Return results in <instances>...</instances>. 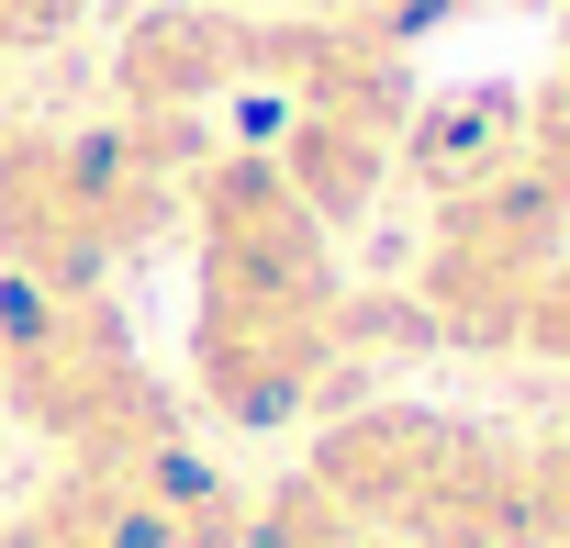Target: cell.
I'll use <instances>...</instances> for the list:
<instances>
[{
    "label": "cell",
    "mask_w": 570,
    "mask_h": 548,
    "mask_svg": "<svg viewBox=\"0 0 570 548\" xmlns=\"http://www.w3.org/2000/svg\"><path fill=\"white\" fill-rule=\"evenodd\" d=\"M190 392L235 437H279L347 392L370 314L336 268V224L268 146H202L190 168Z\"/></svg>",
    "instance_id": "obj_1"
},
{
    "label": "cell",
    "mask_w": 570,
    "mask_h": 548,
    "mask_svg": "<svg viewBox=\"0 0 570 548\" xmlns=\"http://www.w3.org/2000/svg\"><path fill=\"white\" fill-rule=\"evenodd\" d=\"M202 146H213V124H146V112L46 124V112H23L0 135V281L112 292L157 235H179Z\"/></svg>",
    "instance_id": "obj_2"
},
{
    "label": "cell",
    "mask_w": 570,
    "mask_h": 548,
    "mask_svg": "<svg viewBox=\"0 0 570 548\" xmlns=\"http://www.w3.org/2000/svg\"><path fill=\"white\" fill-rule=\"evenodd\" d=\"M279 101V179H292L336 235L381 213L392 168H403V124H414V46L392 23H370L358 0H325V12H257V79Z\"/></svg>",
    "instance_id": "obj_3"
},
{
    "label": "cell",
    "mask_w": 570,
    "mask_h": 548,
    "mask_svg": "<svg viewBox=\"0 0 570 548\" xmlns=\"http://www.w3.org/2000/svg\"><path fill=\"white\" fill-rule=\"evenodd\" d=\"M303 481L392 548H525V437L448 403H347L314 437Z\"/></svg>",
    "instance_id": "obj_4"
},
{
    "label": "cell",
    "mask_w": 570,
    "mask_h": 548,
    "mask_svg": "<svg viewBox=\"0 0 570 548\" xmlns=\"http://www.w3.org/2000/svg\"><path fill=\"white\" fill-rule=\"evenodd\" d=\"M0 414H23L57 459H146L179 448V392L135 348L124 292H35L0 281Z\"/></svg>",
    "instance_id": "obj_5"
},
{
    "label": "cell",
    "mask_w": 570,
    "mask_h": 548,
    "mask_svg": "<svg viewBox=\"0 0 570 548\" xmlns=\"http://www.w3.org/2000/svg\"><path fill=\"white\" fill-rule=\"evenodd\" d=\"M559 257H570V213L537 190L525 157L470 179V190H436L425 257H414V325L448 348H514V314Z\"/></svg>",
    "instance_id": "obj_6"
},
{
    "label": "cell",
    "mask_w": 570,
    "mask_h": 548,
    "mask_svg": "<svg viewBox=\"0 0 570 548\" xmlns=\"http://www.w3.org/2000/svg\"><path fill=\"white\" fill-rule=\"evenodd\" d=\"M0 548H246V492L179 437L146 459H57L0 515Z\"/></svg>",
    "instance_id": "obj_7"
},
{
    "label": "cell",
    "mask_w": 570,
    "mask_h": 548,
    "mask_svg": "<svg viewBox=\"0 0 570 548\" xmlns=\"http://www.w3.org/2000/svg\"><path fill=\"white\" fill-rule=\"evenodd\" d=\"M257 79V12L246 0H157L112 35V112L146 124H213V101H235Z\"/></svg>",
    "instance_id": "obj_8"
},
{
    "label": "cell",
    "mask_w": 570,
    "mask_h": 548,
    "mask_svg": "<svg viewBox=\"0 0 570 548\" xmlns=\"http://www.w3.org/2000/svg\"><path fill=\"white\" fill-rule=\"evenodd\" d=\"M246 548H392V537H370V526H347L303 470L292 481H268V492H246Z\"/></svg>",
    "instance_id": "obj_9"
},
{
    "label": "cell",
    "mask_w": 570,
    "mask_h": 548,
    "mask_svg": "<svg viewBox=\"0 0 570 548\" xmlns=\"http://www.w3.org/2000/svg\"><path fill=\"white\" fill-rule=\"evenodd\" d=\"M525 548H570V414L525 437Z\"/></svg>",
    "instance_id": "obj_10"
},
{
    "label": "cell",
    "mask_w": 570,
    "mask_h": 548,
    "mask_svg": "<svg viewBox=\"0 0 570 548\" xmlns=\"http://www.w3.org/2000/svg\"><path fill=\"white\" fill-rule=\"evenodd\" d=\"M514 359H548V370H570V257H559L548 281L525 292V314H514Z\"/></svg>",
    "instance_id": "obj_11"
},
{
    "label": "cell",
    "mask_w": 570,
    "mask_h": 548,
    "mask_svg": "<svg viewBox=\"0 0 570 548\" xmlns=\"http://www.w3.org/2000/svg\"><path fill=\"white\" fill-rule=\"evenodd\" d=\"M79 12H90V0H0V57H46V46H68L79 35Z\"/></svg>",
    "instance_id": "obj_12"
},
{
    "label": "cell",
    "mask_w": 570,
    "mask_h": 548,
    "mask_svg": "<svg viewBox=\"0 0 570 548\" xmlns=\"http://www.w3.org/2000/svg\"><path fill=\"white\" fill-rule=\"evenodd\" d=\"M358 12H370V23H392V35L414 46V35H436V23H470V12H503V0H358Z\"/></svg>",
    "instance_id": "obj_13"
},
{
    "label": "cell",
    "mask_w": 570,
    "mask_h": 548,
    "mask_svg": "<svg viewBox=\"0 0 570 548\" xmlns=\"http://www.w3.org/2000/svg\"><path fill=\"white\" fill-rule=\"evenodd\" d=\"M23 112H35V101H23V68H12V57H0V135H12Z\"/></svg>",
    "instance_id": "obj_14"
}]
</instances>
